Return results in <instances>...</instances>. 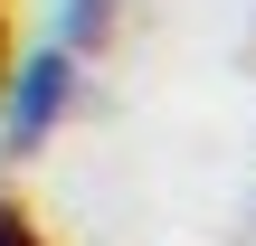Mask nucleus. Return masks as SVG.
<instances>
[{"instance_id":"nucleus-2","label":"nucleus","mask_w":256,"mask_h":246,"mask_svg":"<svg viewBox=\"0 0 256 246\" xmlns=\"http://www.w3.org/2000/svg\"><path fill=\"white\" fill-rule=\"evenodd\" d=\"M114 19H124V0H48V38L76 47V57H95L114 38Z\"/></svg>"},{"instance_id":"nucleus-4","label":"nucleus","mask_w":256,"mask_h":246,"mask_svg":"<svg viewBox=\"0 0 256 246\" xmlns=\"http://www.w3.org/2000/svg\"><path fill=\"white\" fill-rule=\"evenodd\" d=\"M0 57H10V0H0Z\"/></svg>"},{"instance_id":"nucleus-1","label":"nucleus","mask_w":256,"mask_h":246,"mask_svg":"<svg viewBox=\"0 0 256 246\" xmlns=\"http://www.w3.org/2000/svg\"><path fill=\"white\" fill-rule=\"evenodd\" d=\"M86 104V57L57 38H28L0 57V152H38L66 133V114Z\"/></svg>"},{"instance_id":"nucleus-3","label":"nucleus","mask_w":256,"mask_h":246,"mask_svg":"<svg viewBox=\"0 0 256 246\" xmlns=\"http://www.w3.org/2000/svg\"><path fill=\"white\" fill-rule=\"evenodd\" d=\"M0 246H48V228H38L19 199H0Z\"/></svg>"}]
</instances>
